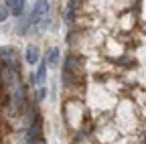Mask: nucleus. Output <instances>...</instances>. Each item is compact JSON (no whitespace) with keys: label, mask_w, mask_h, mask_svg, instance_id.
I'll use <instances>...</instances> for the list:
<instances>
[{"label":"nucleus","mask_w":146,"mask_h":144,"mask_svg":"<svg viewBox=\"0 0 146 144\" xmlns=\"http://www.w3.org/2000/svg\"><path fill=\"white\" fill-rule=\"evenodd\" d=\"M6 16H8V8H6L4 4H0V23L6 21Z\"/></svg>","instance_id":"obj_9"},{"label":"nucleus","mask_w":146,"mask_h":144,"mask_svg":"<svg viewBox=\"0 0 146 144\" xmlns=\"http://www.w3.org/2000/svg\"><path fill=\"white\" fill-rule=\"evenodd\" d=\"M31 144H45V142H31Z\"/></svg>","instance_id":"obj_12"},{"label":"nucleus","mask_w":146,"mask_h":144,"mask_svg":"<svg viewBox=\"0 0 146 144\" xmlns=\"http://www.w3.org/2000/svg\"><path fill=\"white\" fill-rule=\"evenodd\" d=\"M36 132H39V126L33 124L31 128L27 130V140H35V138H36Z\"/></svg>","instance_id":"obj_7"},{"label":"nucleus","mask_w":146,"mask_h":144,"mask_svg":"<svg viewBox=\"0 0 146 144\" xmlns=\"http://www.w3.org/2000/svg\"><path fill=\"white\" fill-rule=\"evenodd\" d=\"M65 69H67V71H75V69H77V61L73 59V57H69V59L65 61Z\"/></svg>","instance_id":"obj_8"},{"label":"nucleus","mask_w":146,"mask_h":144,"mask_svg":"<svg viewBox=\"0 0 146 144\" xmlns=\"http://www.w3.org/2000/svg\"><path fill=\"white\" fill-rule=\"evenodd\" d=\"M35 79H36V85H41V87L45 85V81H47V63L45 61L39 65V71H36V77Z\"/></svg>","instance_id":"obj_4"},{"label":"nucleus","mask_w":146,"mask_h":144,"mask_svg":"<svg viewBox=\"0 0 146 144\" xmlns=\"http://www.w3.org/2000/svg\"><path fill=\"white\" fill-rule=\"evenodd\" d=\"M25 57H27V63H29V65H36V63H39V49H36L35 45L27 47Z\"/></svg>","instance_id":"obj_3"},{"label":"nucleus","mask_w":146,"mask_h":144,"mask_svg":"<svg viewBox=\"0 0 146 144\" xmlns=\"http://www.w3.org/2000/svg\"><path fill=\"white\" fill-rule=\"evenodd\" d=\"M6 4H8L6 8H8V12H10V14L21 16V14L25 12V4H27V2H23V0H10V2H6Z\"/></svg>","instance_id":"obj_1"},{"label":"nucleus","mask_w":146,"mask_h":144,"mask_svg":"<svg viewBox=\"0 0 146 144\" xmlns=\"http://www.w3.org/2000/svg\"><path fill=\"white\" fill-rule=\"evenodd\" d=\"M36 96H39V100H45V96H47V89H45V87H39V94H36Z\"/></svg>","instance_id":"obj_10"},{"label":"nucleus","mask_w":146,"mask_h":144,"mask_svg":"<svg viewBox=\"0 0 146 144\" xmlns=\"http://www.w3.org/2000/svg\"><path fill=\"white\" fill-rule=\"evenodd\" d=\"M0 57L6 59V61H10V59L14 57V51H12L10 47H0Z\"/></svg>","instance_id":"obj_6"},{"label":"nucleus","mask_w":146,"mask_h":144,"mask_svg":"<svg viewBox=\"0 0 146 144\" xmlns=\"http://www.w3.org/2000/svg\"><path fill=\"white\" fill-rule=\"evenodd\" d=\"M49 63H51L53 67L59 65V49H57V47H53V49L49 51Z\"/></svg>","instance_id":"obj_5"},{"label":"nucleus","mask_w":146,"mask_h":144,"mask_svg":"<svg viewBox=\"0 0 146 144\" xmlns=\"http://www.w3.org/2000/svg\"><path fill=\"white\" fill-rule=\"evenodd\" d=\"M49 10V2H35V8H33V14H31V23H35L36 19H41L43 14H47Z\"/></svg>","instance_id":"obj_2"},{"label":"nucleus","mask_w":146,"mask_h":144,"mask_svg":"<svg viewBox=\"0 0 146 144\" xmlns=\"http://www.w3.org/2000/svg\"><path fill=\"white\" fill-rule=\"evenodd\" d=\"M43 21H45V23H41V29H47V27H49V23H51V21H49V19H47V16H45V19H43Z\"/></svg>","instance_id":"obj_11"}]
</instances>
